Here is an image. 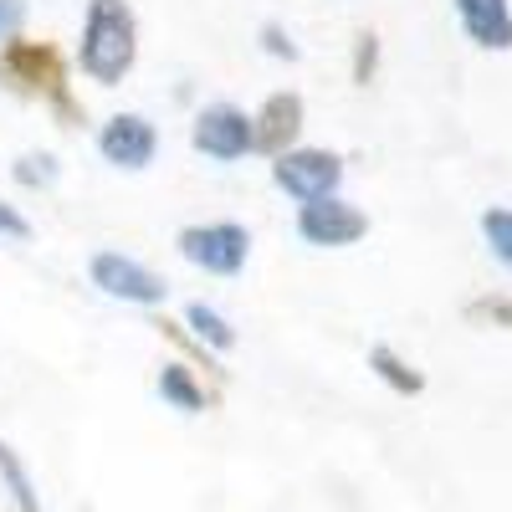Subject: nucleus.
I'll return each instance as SVG.
<instances>
[{
	"instance_id": "obj_1",
	"label": "nucleus",
	"mask_w": 512,
	"mask_h": 512,
	"mask_svg": "<svg viewBox=\"0 0 512 512\" xmlns=\"http://www.w3.org/2000/svg\"><path fill=\"white\" fill-rule=\"evenodd\" d=\"M139 57V21L128 11V0H93L88 21H82V72L103 88L128 77Z\"/></svg>"
},
{
	"instance_id": "obj_2",
	"label": "nucleus",
	"mask_w": 512,
	"mask_h": 512,
	"mask_svg": "<svg viewBox=\"0 0 512 512\" xmlns=\"http://www.w3.org/2000/svg\"><path fill=\"white\" fill-rule=\"evenodd\" d=\"M0 82L26 98H47L67 123H77V103L67 98V62L52 41H6L0 52Z\"/></svg>"
},
{
	"instance_id": "obj_3",
	"label": "nucleus",
	"mask_w": 512,
	"mask_h": 512,
	"mask_svg": "<svg viewBox=\"0 0 512 512\" xmlns=\"http://www.w3.org/2000/svg\"><path fill=\"white\" fill-rule=\"evenodd\" d=\"M272 180L277 190H287L292 200H328L344 180V159L328 154V149H287L272 159Z\"/></svg>"
},
{
	"instance_id": "obj_4",
	"label": "nucleus",
	"mask_w": 512,
	"mask_h": 512,
	"mask_svg": "<svg viewBox=\"0 0 512 512\" xmlns=\"http://www.w3.org/2000/svg\"><path fill=\"white\" fill-rule=\"evenodd\" d=\"M246 251H251V236L231 221H216V226H185L180 231V256L195 262L200 272L210 277H236L246 267Z\"/></svg>"
},
{
	"instance_id": "obj_5",
	"label": "nucleus",
	"mask_w": 512,
	"mask_h": 512,
	"mask_svg": "<svg viewBox=\"0 0 512 512\" xmlns=\"http://www.w3.org/2000/svg\"><path fill=\"white\" fill-rule=\"evenodd\" d=\"M297 231H303V241H313V246H354L369 231V216L359 205L328 195V200H308L303 210H297Z\"/></svg>"
},
{
	"instance_id": "obj_6",
	"label": "nucleus",
	"mask_w": 512,
	"mask_h": 512,
	"mask_svg": "<svg viewBox=\"0 0 512 512\" xmlns=\"http://www.w3.org/2000/svg\"><path fill=\"white\" fill-rule=\"evenodd\" d=\"M190 139L200 154L210 159H241L251 149V118L236 108V103H210L195 113V128H190Z\"/></svg>"
},
{
	"instance_id": "obj_7",
	"label": "nucleus",
	"mask_w": 512,
	"mask_h": 512,
	"mask_svg": "<svg viewBox=\"0 0 512 512\" xmlns=\"http://www.w3.org/2000/svg\"><path fill=\"white\" fill-rule=\"evenodd\" d=\"M303 98L297 93H272L262 103V113L251 118V149H262V154H287L297 149V134H303Z\"/></svg>"
},
{
	"instance_id": "obj_8",
	"label": "nucleus",
	"mask_w": 512,
	"mask_h": 512,
	"mask_svg": "<svg viewBox=\"0 0 512 512\" xmlns=\"http://www.w3.org/2000/svg\"><path fill=\"white\" fill-rule=\"evenodd\" d=\"M93 282H98L108 297H123V303H144V308H154L159 297H164V282H159L149 267L118 256V251H98V256H93Z\"/></svg>"
},
{
	"instance_id": "obj_9",
	"label": "nucleus",
	"mask_w": 512,
	"mask_h": 512,
	"mask_svg": "<svg viewBox=\"0 0 512 512\" xmlns=\"http://www.w3.org/2000/svg\"><path fill=\"white\" fill-rule=\"evenodd\" d=\"M98 149H103V159L118 164V169H144V164L154 159V149H159V134H154V123H149V118H139V113H118V118L103 123Z\"/></svg>"
},
{
	"instance_id": "obj_10",
	"label": "nucleus",
	"mask_w": 512,
	"mask_h": 512,
	"mask_svg": "<svg viewBox=\"0 0 512 512\" xmlns=\"http://www.w3.org/2000/svg\"><path fill=\"white\" fill-rule=\"evenodd\" d=\"M456 21L482 52H512V6L507 0H456Z\"/></svg>"
},
{
	"instance_id": "obj_11",
	"label": "nucleus",
	"mask_w": 512,
	"mask_h": 512,
	"mask_svg": "<svg viewBox=\"0 0 512 512\" xmlns=\"http://www.w3.org/2000/svg\"><path fill=\"white\" fill-rule=\"evenodd\" d=\"M369 369L390 384L395 395H420V390H425V374H420L410 359H400L390 344H374V349H369Z\"/></svg>"
},
{
	"instance_id": "obj_12",
	"label": "nucleus",
	"mask_w": 512,
	"mask_h": 512,
	"mask_svg": "<svg viewBox=\"0 0 512 512\" xmlns=\"http://www.w3.org/2000/svg\"><path fill=\"white\" fill-rule=\"evenodd\" d=\"M159 395L169 400V405H180V410H205V390L195 384V374H190V364H169L164 374H159Z\"/></svg>"
},
{
	"instance_id": "obj_13",
	"label": "nucleus",
	"mask_w": 512,
	"mask_h": 512,
	"mask_svg": "<svg viewBox=\"0 0 512 512\" xmlns=\"http://www.w3.org/2000/svg\"><path fill=\"white\" fill-rule=\"evenodd\" d=\"M0 482L11 487V497L21 502V512H36L41 502H36V487H31V477H26V466H21V456H16V446H6L0 441Z\"/></svg>"
},
{
	"instance_id": "obj_14",
	"label": "nucleus",
	"mask_w": 512,
	"mask_h": 512,
	"mask_svg": "<svg viewBox=\"0 0 512 512\" xmlns=\"http://www.w3.org/2000/svg\"><path fill=\"white\" fill-rule=\"evenodd\" d=\"M185 318H190V328H195V333L205 338L210 349H231V344H236V328H231V323H226V318H221L216 308H205V303H190V308H185Z\"/></svg>"
},
{
	"instance_id": "obj_15",
	"label": "nucleus",
	"mask_w": 512,
	"mask_h": 512,
	"mask_svg": "<svg viewBox=\"0 0 512 512\" xmlns=\"http://www.w3.org/2000/svg\"><path fill=\"white\" fill-rule=\"evenodd\" d=\"M482 236H487V246H492L497 262L512 267V210H507V205L482 210Z\"/></svg>"
},
{
	"instance_id": "obj_16",
	"label": "nucleus",
	"mask_w": 512,
	"mask_h": 512,
	"mask_svg": "<svg viewBox=\"0 0 512 512\" xmlns=\"http://www.w3.org/2000/svg\"><path fill=\"white\" fill-rule=\"evenodd\" d=\"M154 328H159V338H164V344H175V349H185V354H190V359H195L200 369H210V374H221V364L210 359V349H200V344H195V338H190V333H185L180 323H169V318H154Z\"/></svg>"
},
{
	"instance_id": "obj_17",
	"label": "nucleus",
	"mask_w": 512,
	"mask_h": 512,
	"mask_svg": "<svg viewBox=\"0 0 512 512\" xmlns=\"http://www.w3.org/2000/svg\"><path fill=\"white\" fill-rule=\"evenodd\" d=\"M374 67H379V36L359 31V41H354V82H359V88L374 82Z\"/></svg>"
},
{
	"instance_id": "obj_18",
	"label": "nucleus",
	"mask_w": 512,
	"mask_h": 512,
	"mask_svg": "<svg viewBox=\"0 0 512 512\" xmlns=\"http://www.w3.org/2000/svg\"><path fill=\"white\" fill-rule=\"evenodd\" d=\"M16 180L31 185V190L52 185V180H57V159H52V154H26V159L16 164Z\"/></svg>"
},
{
	"instance_id": "obj_19",
	"label": "nucleus",
	"mask_w": 512,
	"mask_h": 512,
	"mask_svg": "<svg viewBox=\"0 0 512 512\" xmlns=\"http://www.w3.org/2000/svg\"><path fill=\"white\" fill-rule=\"evenodd\" d=\"M466 318H487V323L512 328V303L507 297H477V303H466Z\"/></svg>"
},
{
	"instance_id": "obj_20",
	"label": "nucleus",
	"mask_w": 512,
	"mask_h": 512,
	"mask_svg": "<svg viewBox=\"0 0 512 512\" xmlns=\"http://www.w3.org/2000/svg\"><path fill=\"white\" fill-rule=\"evenodd\" d=\"M262 47H267L272 57H282V62H292V57H297V47L287 41V31H282L277 21H267V26H262Z\"/></svg>"
},
{
	"instance_id": "obj_21",
	"label": "nucleus",
	"mask_w": 512,
	"mask_h": 512,
	"mask_svg": "<svg viewBox=\"0 0 512 512\" xmlns=\"http://www.w3.org/2000/svg\"><path fill=\"white\" fill-rule=\"evenodd\" d=\"M0 236H11V241H26V236H31L26 216H21L16 205H6V200H0Z\"/></svg>"
},
{
	"instance_id": "obj_22",
	"label": "nucleus",
	"mask_w": 512,
	"mask_h": 512,
	"mask_svg": "<svg viewBox=\"0 0 512 512\" xmlns=\"http://www.w3.org/2000/svg\"><path fill=\"white\" fill-rule=\"evenodd\" d=\"M21 16V6H16V0H0V26H6V21H16Z\"/></svg>"
}]
</instances>
